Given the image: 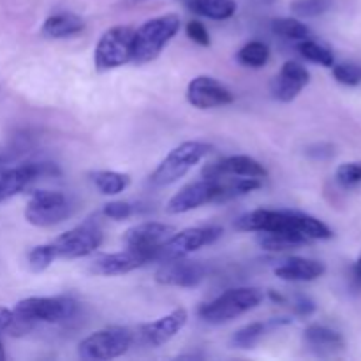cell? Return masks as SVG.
<instances>
[{
	"label": "cell",
	"mask_w": 361,
	"mask_h": 361,
	"mask_svg": "<svg viewBox=\"0 0 361 361\" xmlns=\"http://www.w3.org/2000/svg\"><path fill=\"white\" fill-rule=\"evenodd\" d=\"M175 233V228L161 222H143V224L133 226L123 235V243L129 249L140 250V252L150 254L154 261V254L169 236Z\"/></svg>",
	"instance_id": "cell-14"
},
{
	"label": "cell",
	"mask_w": 361,
	"mask_h": 361,
	"mask_svg": "<svg viewBox=\"0 0 361 361\" xmlns=\"http://www.w3.org/2000/svg\"><path fill=\"white\" fill-rule=\"evenodd\" d=\"M307 152H309V155H312L316 159H328L335 154L334 147H330V145H316V147L309 148Z\"/></svg>",
	"instance_id": "cell-36"
},
{
	"label": "cell",
	"mask_w": 361,
	"mask_h": 361,
	"mask_svg": "<svg viewBox=\"0 0 361 361\" xmlns=\"http://www.w3.org/2000/svg\"><path fill=\"white\" fill-rule=\"evenodd\" d=\"M185 32L200 46H210V34H208L207 27L203 23H200V21H189Z\"/></svg>",
	"instance_id": "cell-34"
},
{
	"label": "cell",
	"mask_w": 361,
	"mask_h": 361,
	"mask_svg": "<svg viewBox=\"0 0 361 361\" xmlns=\"http://www.w3.org/2000/svg\"><path fill=\"white\" fill-rule=\"evenodd\" d=\"M133 345V334L126 328H104L80 344L78 355L83 360H113L126 355Z\"/></svg>",
	"instance_id": "cell-9"
},
{
	"label": "cell",
	"mask_w": 361,
	"mask_h": 361,
	"mask_svg": "<svg viewBox=\"0 0 361 361\" xmlns=\"http://www.w3.org/2000/svg\"><path fill=\"white\" fill-rule=\"evenodd\" d=\"M95 187L106 196H115V194L123 192L129 187L130 176L116 171H95L92 175Z\"/></svg>",
	"instance_id": "cell-25"
},
{
	"label": "cell",
	"mask_w": 361,
	"mask_h": 361,
	"mask_svg": "<svg viewBox=\"0 0 361 361\" xmlns=\"http://www.w3.org/2000/svg\"><path fill=\"white\" fill-rule=\"evenodd\" d=\"M74 207L69 197L59 190H37L32 194L25 210V217L32 226L49 228L73 215Z\"/></svg>",
	"instance_id": "cell-7"
},
{
	"label": "cell",
	"mask_w": 361,
	"mask_h": 361,
	"mask_svg": "<svg viewBox=\"0 0 361 361\" xmlns=\"http://www.w3.org/2000/svg\"><path fill=\"white\" fill-rule=\"evenodd\" d=\"M355 281L358 282V286L361 288V256H360V259L356 261V264H355Z\"/></svg>",
	"instance_id": "cell-38"
},
{
	"label": "cell",
	"mask_w": 361,
	"mask_h": 361,
	"mask_svg": "<svg viewBox=\"0 0 361 361\" xmlns=\"http://www.w3.org/2000/svg\"><path fill=\"white\" fill-rule=\"evenodd\" d=\"M207 267L201 261H190L185 257L166 261L155 274V281L164 286L176 288H196L207 279Z\"/></svg>",
	"instance_id": "cell-12"
},
{
	"label": "cell",
	"mask_w": 361,
	"mask_h": 361,
	"mask_svg": "<svg viewBox=\"0 0 361 361\" xmlns=\"http://www.w3.org/2000/svg\"><path fill=\"white\" fill-rule=\"evenodd\" d=\"M331 7V0H295L291 4L293 13L303 18L321 16Z\"/></svg>",
	"instance_id": "cell-31"
},
{
	"label": "cell",
	"mask_w": 361,
	"mask_h": 361,
	"mask_svg": "<svg viewBox=\"0 0 361 361\" xmlns=\"http://www.w3.org/2000/svg\"><path fill=\"white\" fill-rule=\"evenodd\" d=\"M136 2H140V0H136Z\"/></svg>",
	"instance_id": "cell-40"
},
{
	"label": "cell",
	"mask_w": 361,
	"mask_h": 361,
	"mask_svg": "<svg viewBox=\"0 0 361 361\" xmlns=\"http://www.w3.org/2000/svg\"><path fill=\"white\" fill-rule=\"evenodd\" d=\"M291 319L288 317H281V319H270L267 323H252L247 324V326L240 328L231 338V345L233 348L238 349H250L264 337L270 330H275V328L282 326V324H289Z\"/></svg>",
	"instance_id": "cell-22"
},
{
	"label": "cell",
	"mask_w": 361,
	"mask_h": 361,
	"mask_svg": "<svg viewBox=\"0 0 361 361\" xmlns=\"http://www.w3.org/2000/svg\"><path fill=\"white\" fill-rule=\"evenodd\" d=\"M326 271L321 261L305 259V257H291L275 268V275L288 282H310L319 279Z\"/></svg>",
	"instance_id": "cell-19"
},
{
	"label": "cell",
	"mask_w": 361,
	"mask_h": 361,
	"mask_svg": "<svg viewBox=\"0 0 361 361\" xmlns=\"http://www.w3.org/2000/svg\"><path fill=\"white\" fill-rule=\"evenodd\" d=\"M249 176V178H264L267 168L249 155H231L224 161L214 162L204 168L203 176L207 178H222V176Z\"/></svg>",
	"instance_id": "cell-17"
},
{
	"label": "cell",
	"mask_w": 361,
	"mask_h": 361,
	"mask_svg": "<svg viewBox=\"0 0 361 361\" xmlns=\"http://www.w3.org/2000/svg\"><path fill=\"white\" fill-rule=\"evenodd\" d=\"M187 101L197 109H212L231 104L235 95L221 81L210 76H197L187 87Z\"/></svg>",
	"instance_id": "cell-13"
},
{
	"label": "cell",
	"mask_w": 361,
	"mask_h": 361,
	"mask_svg": "<svg viewBox=\"0 0 361 361\" xmlns=\"http://www.w3.org/2000/svg\"><path fill=\"white\" fill-rule=\"evenodd\" d=\"M187 319H189V314H187L185 309L180 307V309H175L168 316L161 317V319L154 321V323L143 324L140 328L141 342L150 345V348H159V345L171 341L185 326Z\"/></svg>",
	"instance_id": "cell-16"
},
{
	"label": "cell",
	"mask_w": 361,
	"mask_h": 361,
	"mask_svg": "<svg viewBox=\"0 0 361 361\" xmlns=\"http://www.w3.org/2000/svg\"><path fill=\"white\" fill-rule=\"evenodd\" d=\"M185 2L192 13L212 20H228L236 13L235 0H185Z\"/></svg>",
	"instance_id": "cell-24"
},
{
	"label": "cell",
	"mask_w": 361,
	"mask_h": 361,
	"mask_svg": "<svg viewBox=\"0 0 361 361\" xmlns=\"http://www.w3.org/2000/svg\"><path fill=\"white\" fill-rule=\"evenodd\" d=\"M264 298V291L259 288H235L228 289L212 300L210 303H204L200 309V317L204 323L222 324L236 319L242 314L256 309Z\"/></svg>",
	"instance_id": "cell-3"
},
{
	"label": "cell",
	"mask_w": 361,
	"mask_h": 361,
	"mask_svg": "<svg viewBox=\"0 0 361 361\" xmlns=\"http://www.w3.org/2000/svg\"><path fill=\"white\" fill-rule=\"evenodd\" d=\"M6 358V353H4V345H2V341H0V361Z\"/></svg>",
	"instance_id": "cell-39"
},
{
	"label": "cell",
	"mask_w": 361,
	"mask_h": 361,
	"mask_svg": "<svg viewBox=\"0 0 361 361\" xmlns=\"http://www.w3.org/2000/svg\"><path fill=\"white\" fill-rule=\"evenodd\" d=\"M334 78L345 87H358L361 85V66L353 62L334 63Z\"/></svg>",
	"instance_id": "cell-30"
},
{
	"label": "cell",
	"mask_w": 361,
	"mask_h": 361,
	"mask_svg": "<svg viewBox=\"0 0 361 361\" xmlns=\"http://www.w3.org/2000/svg\"><path fill=\"white\" fill-rule=\"evenodd\" d=\"M104 215L106 217L113 219V221H123L129 219L137 212L136 204L129 203V201H111V203L104 204Z\"/></svg>",
	"instance_id": "cell-33"
},
{
	"label": "cell",
	"mask_w": 361,
	"mask_h": 361,
	"mask_svg": "<svg viewBox=\"0 0 361 361\" xmlns=\"http://www.w3.org/2000/svg\"><path fill=\"white\" fill-rule=\"evenodd\" d=\"M219 196H221V178L204 176L203 180L189 183L178 194H175L169 200L166 210L168 214H185L212 201H219Z\"/></svg>",
	"instance_id": "cell-11"
},
{
	"label": "cell",
	"mask_w": 361,
	"mask_h": 361,
	"mask_svg": "<svg viewBox=\"0 0 361 361\" xmlns=\"http://www.w3.org/2000/svg\"><path fill=\"white\" fill-rule=\"evenodd\" d=\"M236 228L242 231H282L300 235L310 240H328L334 231L319 219L312 215L291 210H259L249 212L236 221Z\"/></svg>",
	"instance_id": "cell-1"
},
{
	"label": "cell",
	"mask_w": 361,
	"mask_h": 361,
	"mask_svg": "<svg viewBox=\"0 0 361 361\" xmlns=\"http://www.w3.org/2000/svg\"><path fill=\"white\" fill-rule=\"evenodd\" d=\"M101 229L92 224H83L60 235L59 238L53 240L51 245L55 249L56 259L59 257L76 259V257H85L94 254L101 247Z\"/></svg>",
	"instance_id": "cell-10"
},
{
	"label": "cell",
	"mask_w": 361,
	"mask_h": 361,
	"mask_svg": "<svg viewBox=\"0 0 361 361\" xmlns=\"http://www.w3.org/2000/svg\"><path fill=\"white\" fill-rule=\"evenodd\" d=\"M85 28L83 20L73 13H59L49 16L42 25V35L51 39H66L78 35Z\"/></svg>",
	"instance_id": "cell-21"
},
{
	"label": "cell",
	"mask_w": 361,
	"mask_h": 361,
	"mask_svg": "<svg viewBox=\"0 0 361 361\" xmlns=\"http://www.w3.org/2000/svg\"><path fill=\"white\" fill-rule=\"evenodd\" d=\"M303 338H305V344L321 356L335 355L344 348L342 335L331 328L323 326V324H312V326L307 328Z\"/></svg>",
	"instance_id": "cell-20"
},
{
	"label": "cell",
	"mask_w": 361,
	"mask_h": 361,
	"mask_svg": "<svg viewBox=\"0 0 361 361\" xmlns=\"http://www.w3.org/2000/svg\"><path fill=\"white\" fill-rule=\"evenodd\" d=\"M13 321H14L13 310L0 307V334H4V331H9Z\"/></svg>",
	"instance_id": "cell-37"
},
{
	"label": "cell",
	"mask_w": 361,
	"mask_h": 361,
	"mask_svg": "<svg viewBox=\"0 0 361 361\" xmlns=\"http://www.w3.org/2000/svg\"><path fill=\"white\" fill-rule=\"evenodd\" d=\"M180 30V18L176 14L152 18L134 32L133 62L147 63L157 59Z\"/></svg>",
	"instance_id": "cell-2"
},
{
	"label": "cell",
	"mask_w": 361,
	"mask_h": 361,
	"mask_svg": "<svg viewBox=\"0 0 361 361\" xmlns=\"http://www.w3.org/2000/svg\"><path fill=\"white\" fill-rule=\"evenodd\" d=\"M76 302L66 296H32L16 303L14 317L32 328L35 323H62L76 314Z\"/></svg>",
	"instance_id": "cell-5"
},
{
	"label": "cell",
	"mask_w": 361,
	"mask_h": 361,
	"mask_svg": "<svg viewBox=\"0 0 361 361\" xmlns=\"http://www.w3.org/2000/svg\"><path fill=\"white\" fill-rule=\"evenodd\" d=\"M293 305H295V312L298 316H310V314L316 312V303L310 298H307V296H298Z\"/></svg>",
	"instance_id": "cell-35"
},
{
	"label": "cell",
	"mask_w": 361,
	"mask_h": 361,
	"mask_svg": "<svg viewBox=\"0 0 361 361\" xmlns=\"http://www.w3.org/2000/svg\"><path fill=\"white\" fill-rule=\"evenodd\" d=\"M257 243L261 245V249L270 250V252H284V250H291L296 249V247L305 245V243H309V240L300 235H293V233L259 231Z\"/></svg>",
	"instance_id": "cell-23"
},
{
	"label": "cell",
	"mask_w": 361,
	"mask_h": 361,
	"mask_svg": "<svg viewBox=\"0 0 361 361\" xmlns=\"http://www.w3.org/2000/svg\"><path fill=\"white\" fill-rule=\"evenodd\" d=\"M222 236V229L219 226H204V228H189L180 233H173L154 254V261L166 263V261L187 257L204 245H210Z\"/></svg>",
	"instance_id": "cell-6"
},
{
	"label": "cell",
	"mask_w": 361,
	"mask_h": 361,
	"mask_svg": "<svg viewBox=\"0 0 361 361\" xmlns=\"http://www.w3.org/2000/svg\"><path fill=\"white\" fill-rule=\"evenodd\" d=\"M238 62L245 67H254V69H259L270 59V48H268L264 42L261 41H252L249 44L243 46L242 49L236 55Z\"/></svg>",
	"instance_id": "cell-27"
},
{
	"label": "cell",
	"mask_w": 361,
	"mask_h": 361,
	"mask_svg": "<svg viewBox=\"0 0 361 361\" xmlns=\"http://www.w3.org/2000/svg\"><path fill=\"white\" fill-rule=\"evenodd\" d=\"M148 263H152L150 254L127 247V250H122V252L104 254V256L92 261L90 271L95 275H102V277H113V275L129 274V271L137 270Z\"/></svg>",
	"instance_id": "cell-15"
},
{
	"label": "cell",
	"mask_w": 361,
	"mask_h": 361,
	"mask_svg": "<svg viewBox=\"0 0 361 361\" xmlns=\"http://www.w3.org/2000/svg\"><path fill=\"white\" fill-rule=\"evenodd\" d=\"M56 259L55 249H53L51 243H44V245L34 247L28 254V267L32 271L39 274V271H44L53 261Z\"/></svg>",
	"instance_id": "cell-29"
},
{
	"label": "cell",
	"mask_w": 361,
	"mask_h": 361,
	"mask_svg": "<svg viewBox=\"0 0 361 361\" xmlns=\"http://www.w3.org/2000/svg\"><path fill=\"white\" fill-rule=\"evenodd\" d=\"M309 81L310 74L302 63L286 62L282 66L281 73L275 78L274 85H271V92H274L275 99H279V101L291 102L309 85Z\"/></svg>",
	"instance_id": "cell-18"
},
{
	"label": "cell",
	"mask_w": 361,
	"mask_h": 361,
	"mask_svg": "<svg viewBox=\"0 0 361 361\" xmlns=\"http://www.w3.org/2000/svg\"><path fill=\"white\" fill-rule=\"evenodd\" d=\"M337 182L344 187H355L361 183V162H345L338 166Z\"/></svg>",
	"instance_id": "cell-32"
},
{
	"label": "cell",
	"mask_w": 361,
	"mask_h": 361,
	"mask_svg": "<svg viewBox=\"0 0 361 361\" xmlns=\"http://www.w3.org/2000/svg\"><path fill=\"white\" fill-rule=\"evenodd\" d=\"M271 30L284 39L291 41H302V39L310 37V28L305 23L295 18H279L271 23Z\"/></svg>",
	"instance_id": "cell-28"
},
{
	"label": "cell",
	"mask_w": 361,
	"mask_h": 361,
	"mask_svg": "<svg viewBox=\"0 0 361 361\" xmlns=\"http://www.w3.org/2000/svg\"><path fill=\"white\" fill-rule=\"evenodd\" d=\"M296 48L302 53V56H305L310 62L319 63V66L324 67H331L335 63V56L331 53V49L321 44V42L312 41V39H302V41H298Z\"/></svg>",
	"instance_id": "cell-26"
},
{
	"label": "cell",
	"mask_w": 361,
	"mask_h": 361,
	"mask_svg": "<svg viewBox=\"0 0 361 361\" xmlns=\"http://www.w3.org/2000/svg\"><path fill=\"white\" fill-rule=\"evenodd\" d=\"M134 30L130 27H113L102 34L95 46V67L97 71L116 69L133 62Z\"/></svg>",
	"instance_id": "cell-8"
},
{
	"label": "cell",
	"mask_w": 361,
	"mask_h": 361,
	"mask_svg": "<svg viewBox=\"0 0 361 361\" xmlns=\"http://www.w3.org/2000/svg\"><path fill=\"white\" fill-rule=\"evenodd\" d=\"M210 145L201 143V141H185V143L178 145L162 159L157 169L152 173L150 182L157 187H166L178 182L197 162L203 161L210 154Z\"/></svg>",
	"instance_id": "cell-4"
}]
</instances>
